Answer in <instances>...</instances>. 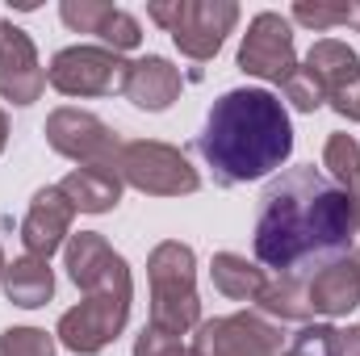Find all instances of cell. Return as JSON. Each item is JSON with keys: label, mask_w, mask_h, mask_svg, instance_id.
I'll return each instance as SVG.
<instances>
[{"label": "cell", "mask_w": 360, "mask_h": 356, "mask_svg": "<svg viewBox=\"0 0 360 356\" xmlns=\"http://www.w3.org/2000/svg\"><path fill=\"white\" fill-rule=\"evenodd\" d=\"M356 231L352 193H344L319 168H289L260 193L252 248L276 281L310 285L327 265L352 256Z\"/></svg>", "instance_id": "1"}, {"label": "cell", "mask_w": 360, "mask_h": 356, "mask_svg": "<svg viewBox=\"0 0 360 356\" xmlns=\"http://www.w3.org/2000/svg\"><path fill=\"white\" fill-rule=\"evenodd\" d=\"M197 151L218 184H248L281 168L293 151V126L285 105L264 89H231L205 113Z\"/></svg>", "instance_id": "2"}, {"label": "cell", "mask_w": 360, "mask_h": 356, "mask_svg": "<svg viewBox=\"0 0 360 356\" xmlns=\"http://www.w3.org/2000/svg\"><path fill=\"white\" fill-rule=\"evenodd\" d=\"M147 272H151V327L168 336H184L188 327H197L201 302L193 285V248L176 239L160 243L147 260Z\"/></svg>", "instance_id": "3"}, {"label": "cell", "mask_w": 360, "mask_h": 356, "mask_svg": "<svg viewBox=\"0 0 360 356\" xmlns=\"http://www.w3.org/2000/svg\"><path fill=\"white\" fill-rule=\"evenodd\" d=\"M147 13H151V21H160L172 34V42L188 59H197V63L218 55L222 38L239 21V4H231V0H172V4H147Z\"/></svg>", "instance_id": "4"}, {"label": "cell", "mask_w": 360, "mask_h": 356, "mask_svg": "<svg viewBox=\"0 0 360 356\" xmlns=\"http://www.w3.org/2000/svg\"><path fill=\"white\" fill-rule=\"evenodd\" d=\"M46 80L63 96H109L126 92L130 63L109 46H68L51 59Z\"/></svg>", "instance_id": "5"}, {"label": "cell", "mask_w": 360, "mask_h": 356, "mask_svg": "<svg viewBox=\"0 0 360 356\" xmlns=\"http://www.w3.org/2000/svg\"><path fill=\"white\" fill-rule=\"evenodd\" d=\"M117 177H126L143 193H160V197L197 193V184H201L193 164L168 143H122Z\"/></svg>", "instance_id": "6"}, {"label": "cell", "mask_w": 360, "mask_h": 356, "mask_svg": "<svg viewBox=\"0 0 360 356\" xmlns=\"http://www.w3.org/2000/svg\"><path fill=\"white\" fill-rule=\"evenodd\" d=\"M126 319H130V289L89 293L76 310H68V314L59 319V340H63V348H72V352L92 356L122 336Z\"/></svg>", "instance_id": "7"}, {"label": "cell", "mask_w": 360, "mask_h": 356, "mask_svg": "<svg viewBox=\"0 0 360 356\" xmlns=\"http://www.w3.org/2000/svg\"><path fill=\"white\" fill-rule=\"evenodd\" d=\"M46 143L59 155L76 160L80 168L84 164L117 168V155H122V139L96 113H84V109H55L46 117Z\"/></svg>", "instance_id": "8"}, {"label": "cell", "mask_w": 360, "mask_h": 356, "mask_svg": "<svg viewBox=\"0 0 360 356\" xmlns=\"http://www.w3.org/2000/svg\"><path fill=\"white\" fill-rule=\"evenodd\" d=\"M239 68L248 76H260L269 84H285L293 72H297V59H293V30L281 13H260L248 34H243V46H239Z\"/></svg>", "instance_id": "9"}, {"label": "cell", "mask_w": 360, "mask_h": 356, "mask_svg": "<svg viewBox=\"0 0 360 356\" xmlns=\"http://www.w3.org/2000/svg\"><path fill=\"white\" fill-rule=\"evenodd\" d=\"M197 356H281L285 340L260 314H231L197 327Z\"/></svg>", "instance_id": "10"}, {"label": "cell", "mask_w": 360, "mask_h": 356, "mask_svg": "<svg viewBox=\"0 0 360 356\" xmlns=\"http://www.w3.org/2000/svg\"><path fill=\"white\" fill-rule=\"evenodd\" d=\"M306 68L319 76L331 109L340 117H348V122H360V59H356V51H348L335 38H323V42L310 46Z\"/></svg>", "instance_id": "11"}, {"label": "cell", "mask_w": 360, "mask_h": 356, "mask_svg": "<svg viewBox=\"0 0 360 356\" xmlns=\"http://www.w3.org/2000/svg\"><path fill=\"white\" fill-rule=\"evenodd\" d=\"M46 89V72L38 68L34 42L13 21H0V96L13 105H30Z\"/></svg>", "instance_id": "12"}, {"label": "cell", "mask_w": 360, "mask_h": 356, "mask_svg": "<svg viewBox=\"0 0 360 356\" xmlns=\"http://www.w3.org/2000/svg\"><path fill=\"white\" fill-rule=\"evenodd\" d=\"M68 272L84 293H105V289H130V268L126 260L96 235L80 231L68 239Z\"/></svg>", "instance_id": "13"}, {"label": "cell", "mask_w": 360, "mask_h": 356, "mask_svg": "<svg viewBox=\"0 0 360 356\" xmlns=\"http://www.w3.org/2000/svg\"><path fill=\"white\" fill-rule=\"evenodd\" d=\"M72 214H76V210H72V201L63 197L59 184H55V189H42V193L34 197L25 222H21V243H25V252L38 256V260H51V256L63 248V239H68Z\"/></svg>", "instance_id": "14"}, {"label": "cell", "mask_w": 360, "mask_h": 356, "mask_svg": "<svg viewBox=\"0 0 360 356\" xmlns=\"http://www.w3.org/2000/svg\"><path fill=\"white\" fill-rule=\"evenodd\" d=\"M306 302H310L314 314H331V319L356 310L360 306V265L352 256L327 265L310 285H306Z\"/></svg>", "instance_id": "15"}, {"label": "cell", "mask_w": 360, "mask_h": 356, "mask_svg": "<svg viewBox=\"0 0 360 356\" xmlns=\"http://www.w3.org/2000/svg\"><path fill=\"white\" fill-rule=\"evenodd\" d=\"M126 96H130L139 109H151V113H160V109H168V105L180 96V72L168 63V59H160V55H147V59L130 63Z\"/></svg>", "instance_id": "16"}, {"label": "cell", "mask_w": 360, "mask_h": 356, "mask_svg": "<svg viewBox=\"0 0 360 356\" xmlns=\"http://www.w3.org/2000/svg\"><path fill=\"white\" fill-rule=\"evenodd\" d=\"M63 197L72 201V210H84V214H105L122 201V177L117 168H101V164H84L76 168L72 177H63Z\"/></svg>", "instance_id": "17"}, {"label": "cell", "mask_w": 360, "mask_h": 356, "mask_svg": "<svg viewBox=\"0 0 360 356\" xmlns=\"http://www.w3.org/2000/svg\"><path fill=\"white\" fill-rule=\"evenodd\" d=\"M0 281H4L8 302H13V306H25V310L46 306L51 293H55V276H51L46 260H38V256H25V260L4 265V276H0Z\"/></svg>", "instance_id": "18"}, {"label": "cell", "mask_w": 360, "mask_h": 356, "mask_svg": "<svg viewBox=\"0 0 360 356\" xmlns=\"http://www.w3.org/2000/svg\"><path fill=\"white\" fill-rule=\"evenodd\" d=\"M214 285H218V293H226L235 302H260L269 276H264V268L248 265V256L218 252L214 256Z\"/></svg>", "instance_id": "19"}, {"label": "cell", "mask_w": 360, "mask_h": 356, "mask_svg": "<svg viewBox=\"0 0 360 356\" xmlns=\"http://www.w3.org/2000/svg\"><path fill=\"white\" fill-rule=\"evenodd\" d=\"M260 310L285 319V323H306V319L314 314L310 302H306V285H289V281H269V285H264Z\"/></svg>", "instance_id": "20"}, {"label": "cell", "mask_w": 360, "mask_h": 356, "mask_svg": "<svg viewBox=\"0 0 360 356\" xmlns=\"http://www.w3.org/2000/svg\"><path fill=\"white\" fill-rule=\"evenodd\" d=\"M323 164L331 168L335 184L344 193H356L360 184V143L352 134H331L327 139V151H323Z\"/></svg>", "instance_id": "21"}, {"label": "cell", "mask_w": 360, "mask_h": 356, "mask_svg": "<svg viewBox=\"0 0 360 356\" xmlns=\"http://www.w3.org/2000/svg\"><path fill=\"white\" fill-rule=\"evenodd\" d=\"M109 51H134L139 42H143V30H139V21L126 13V8H113V4H105V13H101V21H96V30H92Z\"/></svg>", "instance_id": "22"}, {"label": "cell", "mask_w": 360, "mask_h": 356, "mask_svg": "<svg viewBox=\"0 0 360 356\" xmlns=\"http://www.w3.org/2000/svg\"><path fill=\"white\" fill-rule=\"evenodd\" d=\"M281 356H340V331L327 327V323H314V327L297 331L293 344Z\"/></svg>", "instance_id": "23"}, {"label": "cell", "mask_w": 360, "mask_h": 356, "mask_svg": "<svg viewBox=\"0 0 360 356\" xmlns=\"http://www.w3.org/2000/svg\"><path fill=\"white\" fill-rule=\"evenodd\" d=\"M0 356H55V340L38 327H13L0 336Z\"/></svg>", "instance_id": "24"}, {"label": "cell", "mask_w": 360, "mask_h": 356, "mask_svg": "<svg viewBox=\"0 0 360 356\" xmlns=\"http://www.w3.org/2000/svg\"><path fill=\"white\" fill-rule=\"evenodd\" d=\"M285 101L293 105V109H302V113H314L323 101H327V92H323V84H319V76L310 72V68H297L285 84Z\"/></svg>", "instance_id": "25"}, {"label": "cell", "mask_w": 360, "mask_h": 356, "mask_svg": "<svg viewBox=\"0 0 360 356\" xmlns=\"http://www.w3.org/2000/svg\"><path fill=\"white\" fill-rule=\"evenodd\" d=\"M293 17L302 25H310V30H331V25H348V4H310V0H297Z\"/></svg>", "instance_id": "26"}, {"label": "cell", "mask_w": 360, "mask_h": 356, "mask_svg": "<svg viewBox=\"0 0 360 356\" xmlns=\"http://www.w3.org/2000/svg\"><path fill=\"white\" fill-rule=\"evenodd\" d=\"M134 356H197V348H193V344H180V336H168V331L147 327V331L134 340Z\"/></svg>", "instance_id": "27"}, {"label": "cell", "mask_w": 360, "mask_h": 356, "mask_svg": "<svg viewBox=\"0 0 360 356\" xmlns=\"http://www.w3.org/2000/svg\"><path fill=\"white\" fill-rule=\"evenodd\" d=\"M340 356H360V327L340 331Z\"/></svg>", "instance_id": "28"}, {"label": "cell", "mask_w": 360, "mask_h": 356, "mask_svg": "<svg viewBox=\"0 0 360 356\" xmlns=\"http://www.w3.org/2000/svg\"><path fill=\"white\" fill-rule=\"evenodd\" d=\"M348 25H356L360 30V4H348Z\"/></svg>", "instance_id": "29"}, {"label": "cell", "mask_w": 360, "mask_h": 356, "mask_svg": "<svg viewBox=\"0 0 360 356\" xmlns=\"http://www.w3.org/2000/svg\"><path fill=\"white\" fill-rule=\"evenodd\" d=\"M4 139H8V122H4V113H0V151H4Z\"/></svg>", "instance_id": "30"}, {"label": "cell", "mask_w": 360, "mask_h": 356, "mask_svg": "<svg viewBox=\"0 0 360 356\" xmlns=\"http://www.w3.org/2000/svg\"><path fill=\"white\" fill-rule=\"evenodd\" d=\"M352 201H356V218H360V184H356V193H352Z\"/></svg>", "instance_id": "31"}, {"label": "cell", "mask_w": 360, "mask_h": 356, "mask_svg": "<svg viewBox=\"0 0 360 356\" xmlns=\"http://www.w3.org/2000/svg\"><path fill=\"white\" fill-rule=\"evenodd\" d=\"M0 276H4V256H0Z\"/></svg>", "instance_id": "32"}]
</instances>
